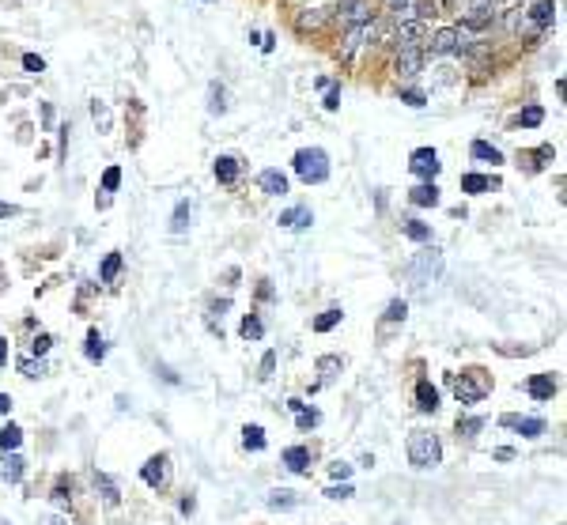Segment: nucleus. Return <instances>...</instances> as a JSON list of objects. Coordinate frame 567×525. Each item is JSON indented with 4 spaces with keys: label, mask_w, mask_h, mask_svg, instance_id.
I'll use <instances>...</instances> for the list:
<instances>
[{
    "label": "nucleus",
    "mask_w": 567,
    "mask_h": 525,
    "mask_svg": "<svg viewBox=\"0 0 567 525\" xmlns=\"http://www.w3.org/2000/svg\"><path fill=\"white\" fill-rule=\"evenodd\" d=\"M292 166L306 185H322L325 178H329V155H325L322 148H299L295 159H292Z\"/></svg>",
    "instance_id": "f257e3e1"
},
{
    "label": "nucleus",
    "mask_w": 567,
    "mask_h": 525,
    "mask_svg": "<svg viewBox=\"0 0 567 525\" xmlns=\"http://www.w3.org/2000/svg\"><path fill=\"white\" fill-rule=\"evenodd\" d=\"M408 461L416 468H435L443 461L439 438H435L431 431H412V435H408Z\"/></svg>",
    "instance_id": "f03ea898"
},
{
    "label": "nucleus",
    "mask_w": 567,
    "mask_h": 525,
    "mask_svg": "<svg viewBox=\"0 0 567 525\" xmlns=\"http://www.w3.org/2000/svg\"><path fill=\"white\" fill-rule=\"evenodd\" d=\"M469 50V27H443L431 34V53L439 57H461Z\"/></svg>",
    "instance_id": "7ed1b4c3"
},
{
    "label": "nucleus",
    "mask_w": 567,
    "mask_h": 525,
    "mask_svg": "<svg viewBox=\"0 0 567 525\" xmlns=\"http://www.w3.org/2000/svg\"><path fill=\"white\" fill-rule=\"evenodd\" d=\"M491 389L488 374L485 371H466L461 378H454V397H458V405H477V401H485Z\"/></svg>",
    "instance_id": "20e7f679"
},
{
    "label": "nucleus",
    "mask_w": 567,
    "mask_h": 525,
    "mask_svg": "<svg viewBox=\"0 0 567 525\" xmlns=\"http://www.w3.org/2000/svg\"><path fill=\"white\" fill-rule=\"evenodd\" d=\"M443 273V257H439V253H435V250H427V253H420V257H416L412 261V265H408L405 268V276L408 280H412V284L416 287H420V292H424V287L427 284H431V280L435 276H439Z\"/></svg>",
    "instance_id": "39448f33"
},
{
    "label": "nucleus",
    "mask_w": 567,
    "mask_h": 525,
    "mask_svg": "<svg viewBox=\"0 0 567 525\" xmlns=\"http://www.w3.org/2000/svg\"><path fill=\"white\" fill-rule=\"evenodd\" d=\"M337 20H340L345 31L375 23V20H371V4H367V0H340V4H337Z\"/></svg>",
    "instance_id": "423d86ee"
},
{
    "label": "nucleus",
    "mask_w": 567,
    "mask_h": 525,
    "mask_svg": "<svg viewBox=\"0 0 567 525\" xmlns=\"http://www.w3.org/2000/svg\"><path fill=\"white\" fill-rule=\"evenodd\" d=\"M439 155H435V148H416L412 159H408V171H412L416 178H424V182H431L435 174H439Z\"/></svg>",
    "instance_id": "0eeeda50"
},
{
    "label": "nucleus",
    "mask_w": 567,
    "mask_h": 525,
    "mask_svg": "<svg viewBox=\"0 0 567 525\" xmlns=\"http://www.w3.org/2000/svg\"><path fill=\"white\" fill-rule=\"evenodd\" d=\"M420 64H424V50H416V45L397 50V76L401 80H412L416 72H420Z\"/></svg>",
    "instance_id": "6e6552de"
},
{
    "label": "nucleus",
    "mask_w": 567,
    "mask_h": 525,
    "mask_svg": "<svg viewBox=\"0 0 567 525\" xmlns=\"http://www.w3.org/2000/svg\"><path fill=\"white\" fill-rule=\"evenodd\" d=\"M314 223V212L310 208H287V212H280V227H287V231H303V227H310Z\"/></svg>",
    "instance_id": "1a4fd4ad"
},
{
    "label": "nucleus",
    "mask_w": 567,
    "mask_h": 525,
    "mask_svg": "<svg viewBox=\"0 0 567 525\" xmlns=\"http://www.w3.org/2000/svg\"><path fill=\"white\" fill-rule=\"evenodd\" d=\"M503 427H518V435H526V438H537V435H545V419H522V416H503L499 419Z\"/></svg>",
    "instance_id": "9d476101"
},
{
    "label": "nucleus",
    "mask_w": 567,
    "mask_h": 525,
    "mask_svg": "<svg viewBox=\"0 0 567 525\" xmlns=\"http://www.w3.org/2000/svg\"><path fill=\"white\" fill-rule=\"evenodd\" d=\"M141 476H144L148 487H163V484H166V457H163V454L152 457V461L141 468Z\"/></svg>",
    "instance_id": "9b49d317"
},
{
    "label": "nucleus",
    "mask_w": 567,
    "mask_h": 525,
    "mask_svg": "<svg viewBox=\"0 0 567 525\" xmlns=\"http://www.w3.org/2000/svg\"><path fill=\"white\" fill-rule=\"evenodd\" d=\"M552 20H556V4H552V0H537V4L529 8V23H533L537 31L552 27Z\"/></svg>",
    "instance_id": "f8f14e48"
},
{
    "label": "nucleus",
    "mask_w": 567,
    "mask_h": 525,
    "mask_svg": "<svg viewBox=\"0 0 567 525\" xmlns=\"http://www.w3.org/2000/svg\"><path fill=\"white\" fill-rule=\"evenodd\" d=\"M556 393V378L552 374H533V378H529V397L533 401H548Z\"/></svg>",
    "instance_id": "ddd939ff"
},
{
    "label": "nucleus",
    "mask_w": 567,
    "mask_h": 525,
    "mask_svg": "<svg viewBox=\"0 0 567 525\" xmlns=\"http://www.w3.org/2000/svg\"><path fill=\"white\" fill-rule=\"evenodd\" d=\"M416 408L420 412H435L439 408V389L431 382H416Z\"/></svg>",
    "instance_id": "4468645a"
},
{
    "label": "nucleus",
    "mask_w": 567,
    "mask_h": 525,
    "mask_svg": "<svg viewBox=\"0 0 567 525\" xmlns=\"http://www.w3.org/2000/svg\"><path fill=\"white\" fill-rule=\"evenodd\" d=\"M408 196H412V204H420V208H435V204H439V185H435V182H420Z\"/></svg>",
    "instance_id": "2eb2a0df"
},
{
    "label": "nucleus",
    "mask_w": 567,
    "mask_h": 525,
    "mask_svg": "<svg viewBox=\"0 0 567 525\" xmlns=\"http://www.w3.org/2000/svg\"><path fill=\"white\" fill-rule=\"evenodd\" d=\"M238 171H243V166H238L235 155H220V159H216V182H220V185H231V182L238 178Z\"/></svg>",
    "instance_id": "dca6fc26"
},
{
    "label": "nucleus",
    "mask_w": 567,
    "mask_h": 525,
    "mask_svg": "<svg viewBox=\"0 0 567 525\" xmlns=\"http://www.w3.org/2000/svg\"><path fill=\"white\" fill-rule=\"evenodd\" d=\"M488 20H491V0H469L466 27H485Z\"/></svg>",
    "instance_id": "f3484780"
},
{
    "label": "nucleus",
    "mask_w": 567,
    "mask_h": 525,
    "mask_svg": "<svg viewBox=\"0 0 567 525\" xmlns=\"http://www.w3.org/2000/svg\"><path fill=\"white\" fill-rule=\"evenodd\" d=\"M257 182H261V189H265L268 196H284V193H287V178H284L280 171H265L261 178H257Z\"/></svg>",
    "instance_id": "a211bd4d"
},
{
    "label": "nucleus",
    "mask_w": 567,
    "mask_h": 525,
    "mask_svg": "<svg viewBox=\"0 0 567 525\" xmlns=\"http://www.w3.org/2000/svg\"><path fill=\"white\" fill-rule=\"evenodd\" d=\"M284 465L292 468V473H303V468L310 465V450H306V446H292V450H284Z\"/></svg>",
    "instance_id": "6ab92c4d"
},
{
    "label": "nucleus",
    "mask_w": 567,
    "mask_h": 525,
    "mask_svg": "<svg viewBox=\"0 0 567 525\" xmlns=\"http://www.w3.org/2000/svg\"><path fill=\"white\" fill-rule=\"evenodd\" d=\"M95 487L102 491V499H106L110 506H117V503H122V491H117V484L110 480L106 473H95Z\"/></svg>",
    "instance_id": "aec40b11"
},
{
    "label": "nucleus",
    "mask_w": 567,
    "mask_h": 525,
    "mask_svg": "<svg viewBox=\"0 0 567 525\" xmlns=\"http://www.w3.org/2000/svg\"><path fill=\"white\" fill-rule=\"evenodd\" d=\"M473 159H480V163H503V155H499V148H491L485 144V140H473Z\"/></svg>",
    "instance_id": "412c9836"
},
{
    "label": "nucleus",
    "mask_w": 567,
    "mask_h": 525,
    "mask_svg": "<svg viewBox=\"0 0 567 525\" xmlns=\"http://www.w3.org/2000/svg\"><path fill=\"white\" fill-rule=\"evenodd\" d=\"M496 185V178H485V174H466L461 178V189L466 193H488Z\"/></svg>",
    "instance_id": "4be33fe9"
},
{
    "label": "nucleus",
    "mask_w": 567,
    "mask_h": 525,
    "mask_svg": "<svg viewBox=\"0 0 567 525\" xmlns=\"http://www.w3.org/2000/svg\"><path fill=\"white\" fill-rule=\"evenodd\" d=\"M238 333H243L246 340H261V336H265L261 317H257V314H246V317H243V325H238Z\"/></svg>",
    "instance_id": "5701e85b"
},
{
    "label": "nucleus",
    "mask_w": 567,
    "mask_h": 525,
    "mask_svg": "<svg viewBox=\"0 0 567 525\" xmlns=\"http://www.w3.org/2000/svg\"><path fill=\"white\" fill-rule=\"evenodd\" d=\"M401 231H405L412 242H431V227H427V223H420V220H405Z\"/></svg>",
    "instance_id": "b1692460"
},
{
    "label": "nucleus",
    "mask_w": 567,
    "mask_h": 525,
    "mask_svg": "<svg viewBox=\"0 0 567 525\" xmlns=\"http://www.w3.org/2000/svg\"><path fill=\"white\" fill-rule=\"evenodd\" d=\"M295 424H299V431H310V427H318L322 424V412L318 408H295Z\"/></svg>",
    "instance_id": "393cba45"
},
{
    "label": "nucleus",
    "mask_w": 567,
    "mask_h": 525,
    "mask_svg": "<svg viewBox=\"0 0 567 525\" xmlns=\"http://www.w3.org/2000/svg\"><path fill=\"white\" fill-rule=\"evenodd\" d=\"M20 443H23V431L15 427V424H8L4 431H0V446H4V454H8V450L15 454V450H20Z\"/></svg>",
    "instance_id": "a878e982"
},
{
    "label": "nucleus",
    "mask_w": 567,
    "mask_h": 525,
    "mask_svg": "<svg viewBox=\"0 0 567 525\" xmlns=\"http://www.w3.org/2000/svg\"><path fill=\"white\" fill-rule=\"evenodd\" d=\"M4 480H8V484H20V480H23V457H20V454H8V461H4Z\"/></svg>",
    "instance_id": "bb28decb"
},
{
    "label": "nucleus",
    "mask_w": 567,
    "mask_h": 525,
    "mask_svg": "<svg viewBox=\"0 0 567 525\" xmlns=\"http://www.w3.org/2000/svg\"><path fill=\"white\" fill-rule=\"evenodd\" d=\"M117 273H122V253H106V261H102V273H99V280L102 284H110Z\"/></svg>",
    "instance_id": "cd10ccee"
},
{
    "label": "nucleus",
    "mask_w": 567,
    "mask_h": 525,
    "mask_svg": "<svg viewBox=\"0 0 567 525\" xmlns=\"http://www.w3.org/2000/svg\"><path fill=\"white\" fill-rule=\"evenodd\" d=\"M243 443H246V450H265V431L257 424H246L243 427Z\"/></svg>",
    "instance_id": "c85d7f7f"
},
{
    "label": "nucleus",
    "mask_w": 567,
    "mask_h": 525,
    "mask_svg": "<svg viewBox=\"0 0 567 525\" xmlns=\"http://www.w3.org/2000/svg\"><path fill=\"white\" fill-rule=\"evenodd\" d=\"M340 317H345V314H340L337 306H333V310H325V314L314 317V329H318V333H329L333 325H340Z\"/></svg>",
    "instance_id": "c756f323"
},
{
    "label": "nucleus",
    "mask_w": 567,
    "mask_h": 525,
    "mask_svg": "<svg viewBox=\"0 0 567 525\" xmlns=\"http://www.w3.org/2000/svg\"><path fill=\"white\" fill-rule=\"evenodd\" d=\"M268 506L273 510H287V506H295V495L287 487H276V491H268Z\"/></svg>",
    "instance_id": "7c9ffc66"
},
{
    "label": "nucleus",
    "mask_w": 567,
    "mask_h": 525,
    "mask_svg": "<svg viewBox=\"0 0 567 525\" xmlns=\"http://www.w3.org/2000/svg\"><path fill=\"white\" fill-rule=\"evenodd\" d=\"M83 352H87V359H95V363L102 359V355H106V344H102V336H99L95 329L87 333V348H83Z\"/></svg>",
    "instance_id": "2f4dec72"
},
{
    "label": "nucleus",
    "mask_w": 567,
    "mask_h": 525,
    "mask_svg": "<svg viewBox=\"0 0 567 525\" xmlns=\"http://www.w3.org/2000/svg\"><path fill=\"white\" fill-rule=\"evenodd\" d=\"M541 121H545V110H541V106H526L522 114H518V125H526V129L541 125Z\"/></svg>",
    "instance_id": "473e14b6"
},
{
    "label": "nucleus",
    "mask_w": 567,
    "mask_h": 525,
    "mask_svg": "<svg viewBox=\"0 0 567 525\" xmlns=\"http://www.w3.org/2000/svg\"><path fill=\"white\" fill-rule=\"evenodd\" d=\"M185 227H189V201H182L178 208H174V223H171L174 234H182Z\"/></svg>",
    "instance_id": "72a5a7b5"
},
{
    "label": "nucleus",
    "mask_w": 567,
    "mask_h": 525,
    "mask_svg": "<svg viewBox=\"0 0 567 525\" xmlns=\"http://www.w3.org/2000/svg\"><path fill=\"white\" fill-rule=\"evenodd\" d=\"M405 314H408V306L401 303V299H394V303L386 306V322H405Z\"/></svg>",
    "instance_id": "f704fd0d"
},
{
    "label": "nucleus",
    "mask_w": 567,
    "mask_h": 525,
    "mask_svg": "<svg viewBox=\"0 0 567 525\" xmlns=\"http://www.w3.org/2000/svg\"><path fill=\"white\" fill-rule=\"evenodd\" d=\"M117 185H122V171H117V166H110V171L102 174V189H106V193H114Z\"/></svg>",
    "instance_id": "c9c22d12"
},
{
    "label": "nucleus",
    "mask_w": 567,
    "mask_h": 525,
    "mask_svg": "<svg viewBox=\"0 0 567 525\" xmlns=\"http://www.w3.org/2000/svg\"><path fill=\"white\" fill-rule=\"evenodd\" d=\"M318 371L325 374V378H333V371H340V359L337 355H325V359H318Z\"/></svg>",
    "instance_id": "e433bc0d"
},
{
    "label": "nucleus",
    "mask_w": 567,
    "mask_h": 525,
    "mask_svg": "<svg viewBox=\"0 0 567 525\" xmlns=\"http://www.w3.org/2000/svg\"><path fill=\"white\" fill-rule=\"evenodd\" d=\"M480 427H485V419H480V416H473V419H461V424H458V431H461V435H469V438L477 435Z\"/></svg>",
    "instance_id": "4c0bfd02"
},
{
    "label": "nucleus",
    "mask_w": 567,
    "mask_h": 525,
    "mask_svg": "<svg viewBox=\"0 0 567 525\" xmlns=\"http://www.w3.org/2000/svg\"><path fill=\"white\" fill-rule=\"evenodd\" d=\"M401 102H408V106H416V110H420L424 106V91H416V87H408V91H401Z\"/></svg>",
    "instance_id": "58836bf2"
},
{
    "label": "nucleus",
    "mask_w": 567,
    "mask_h": 525,
    "mask_svg": "<svg viewBox=\"0 0 567 525\" xmlns=\"http://www.w3.org/2000/svg\"><path fill=\"white\" fill-rule=\"evenodd\" d=\"M50 344H53V336L50 333H38V336H34V344H31V352L34 355H45V352H50Z\"/></svg>",
    "instance_id": "ea45409f"
},
{
    "label": "nucleus",
    "mask_w": 567,
    "mask_h": 525,
    "mask_svg": "<svg viewBox=\"0 0 567 525\" xmlns=\"http://www.w3.org/2000/svg\"><path fill=\"white\" fill-rule=\"evenodd\" d=\"M20 371L27 374V378H38V374H45L42 363H34V359H20Z\"/></svg>",
    "instance_id": "a19ab883"
},
{
    "label": "nucleus",
    "mask_w": 567,
    "mask_h": 525,
    "mask_svg": "<svg viewBox=\"0 0 567 525\" xmlns=\"http://www.w3.org/2000/svg\"><path fill=\"white\" fill-rule=\"evenodd\" d=\"M325 495H329V499H348V495H356V487H352V484H340V487H325Z\"/></svg>",
    "instance_id": "79ce46f5"
},
{
    "label": "nucleus",
    "mask_w": 567,
    "mask_h": 525,
    "mask_svg": "<svg viewBox=\"0 0 567 525\" xmlns=\"http://www.w3.org/2000/svg\"><path fill=\"white\" fill-rule=\"evenodd\" d=\"M23 69H27V72H45V61L38 57V53H27V57H23Z\"/></svg>",
    "instance_id": "37998d69"
},
{
    "label": "nucleus",
    "mask_w": 567,
    "mask_h": 525,
    "mask_svg": "<svg viewBox=\"0 0 567 525\" xmlns=\"http://www.w3.org/2000/svg\"><path fill=\"white\" fill-rule=\"evenodd\" d=\"M273 367H276V352H268L265 359H261V374H257V378L268 382V378H273Z\"/></svg>",
    "instance_id": "c03bdc74"
},
{
    "label": "nucleus",
    "mask_w": 567,
    "mask_h": 525,
    "mask_svg": "<svg viewBox=\"0 0 567 525\" xmlns=\"http://www.w3.org/2000/svg\"><path fill=\"white\" fill-rule=\"evenodd\" d=\"M212 114H223V110H227V102H223V87H212Z\"/></svg>",
    "instance_id": "a18cd8bd"
},
{
    "label": "nucleus",
    "mask_w": 567,
    "mask_h": 525,
    "mask_svg": "<svg viewBox=\"0 0 567 525\" xmlns=\"http://www.w3.org/2000/svg\"><path fill=\"white\" fill-rule=\"evenodd\" d=\"M340 106V87H329L325 91V110H337Z\"/></svg>",
    "instance_id": "49530a36"
},
{
    "label": "nucleus",
    "mask_w": 567,
    "mask_h": 525,
    "mask_svg": "<svg viewBox=\"0 0 567 525\" xmlns=\"http://www.w3.org/2000/svg\"><path fill=\"white\" fill-rule=\"evenodd\" d=\"M329 473H333V476H337V480H348V476H352V465H345V461H337V465H333V468H329Z\"/></svg>",
    "instance_id": "de8ad7c7"
},
{
    "label": "nucleus",
    "mask_w": 567,
    "mask_h": 525,
    "mask_svg": "<svg viewBox=\"0 0 567 525\" xmlns=\"http://www.w3.org/2000/svg\"><path fill=\"white\" fill-rule=\"evenodd\" d=\"M0 412H4V416L12 412V397H8V393H0Z\"/></svg>",
    "instance_id": "09e8293b"
},
{
    "label": "nucleus",
    "mask_w": 567,
    "mask_h": 525,
    "mask_svg": "<svg viewBox=\"0 0 567 525\" xmlns=\"http://www.w3.org/2000/svg\"><path fill=\"white\" fill-rule=\"evenodd\" d=\"M510 457H515V450H507V446L496 450V461H510Z\"/></svg>",
    "instance_id": "8fccbe9b"
},
{
    "label": "nucleus",
    "mask_w": 567,
    "mask_h": 525,
    "mask_svg": "<svg viewBox=\"0 0 567 525\" xmlns=\"http://www.w3.org/2000/svg\"><path fill=\"white\" fill-rule=\"evenodd\" d=\"M53 499H57V503H64V499H69V491H64V484H57V487H53Z\"/></svg>",
    "instance_id": "3c124183"
},
{
    "label": "nucleus",
    "mask_w": 567,
    "mask_h": 525,
    "mask_svg": "<svg viewBox=\"0 0 567 525\" xmlns=\"http://www.w3.org/2000/svg\"><path fill=\"white\" fill-rule=\"evenodd\" d=\"M42 525H69V522H64V518H61V514H53V518H45Z\"/></svg>",
    "instance_id": "603ef678"
},
{
    "label": "nucleus",
    "mask_w": 567,
    "mask_h": 525,
    "mask_svg": "<svg viewBox=\"0 0 567 525\" xmlns=\"http://www.w3.org/2000/svg\"><path fill=\"white\" fill-rule=\"evenodd\" d=\"M4 215H15V204H0V220H4Z\"/></svg>",
    "instance_id": "864d4df0"
},
{
    "label": "nucleus",
    "mask_w": 567,
    "mask_h": 525,
    "mask_svg": "<svg viewBox=\"0 0 567 525\" xmlns=\"http://www.w3.org/2000/svg\"><path fill=\"white\" fill-rule=\"evenodd\" d=\"M8 363V340H0V367Z\"/></svg>",
    "instance_id": "5fc2aeb1"
},
{
    "label": "nucleus",
    "mask_w": 567,
    "mask_h": 525,
    "mask_svg": "<svg viewBox=\"0 0 567 525\" xmlns=\"http://www.w3.org/2000/svg\"><path fill=\"white\" fill-rule=\"evenodd\" d=\"M405 4H408V0H389V8H394V12H401Z\"/></svg>",
    "instance_id": "6e6d98bb"
}]
</instances>
